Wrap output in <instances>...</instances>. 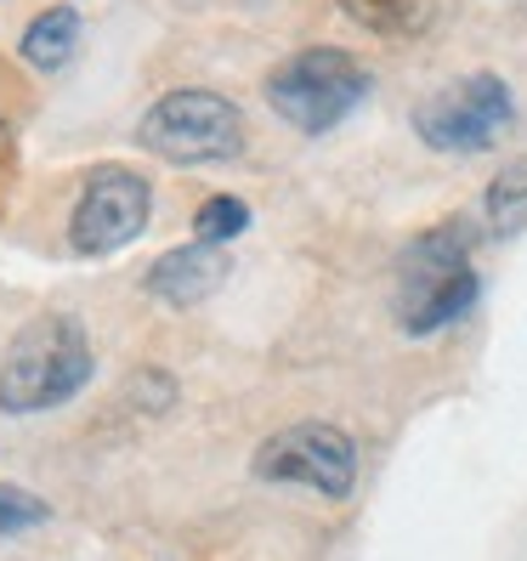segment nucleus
I'll use <instances>...</instances> for the list:
<instances>
[{"label": "nucleus", "mask_w": 527, "mask_h": 561, "mask_svg": "<svg viewBox=\"0 0 527 561\" xmlns=\"http://www.w3.org/2000/svg\"><path fill=\"white\" fill-rule=\"evenodd\" d=\"M91 369H96V357H91V335L80 329V318L41 312L18 329L7 357H0V409L7 414L62 409L85 391Z\"/></svg>", "instance_id": "nucleus-1"}, {"label": "nucleus", "mask_w": 527, "mask_h": 561, "mask_svg": "<svg viewBox=\"0 0 527 561\" xmlns=\"http://www.w3.org/2000/svg\"><path fill=\"white\" fill-rule=\"evenodd\" d=\"M477 227L437 221L398 255V329L403 335H437L454 318H466L477 301Z\"/></svg>", "instance_id": "nucleus-2"}, {"label": "nucleus", "mask_w": 527, "mask_h": 561, "mask_svg": "<svg viewBox=\"0 0 527 561\" xmlns=\"http://www.w3.org/2000/svg\"><path fill=\"white\" fill-rule=\"evenodd\" d=\"M261 91H267V108L289 130L323 137V130H335L375 91V75L341 46H307V51L284 57Z\"/></svg>", "instance_id": "nucleus-3"}, {"label": "nucleus", "mask_w": 527, "mask_h": 561, "mask_svg": "<svg viewBox=\"0 0 527 561\" xmlns=\"http://www.w3.org/2000/svg\"><path fill=\"white\" fill-rule=\"evenodd\" d=\"M137 142L164 164H233L244 153V114L221 91H164L148 103Z\"/></svg>", "instance_id": "nucleus-4"}, {"label": "nucleus", "mask_w": 527, "mask_h": 561, "mask_svg": "<svg viewBox=\"0 0 527 561\" xmlns=\"http://www.w3.org/2000/svg\"><path fill=\"white\" fill-rule=\"evenodd\" d=\"M511 119H516L511 85L493 69H477L425 96L414 108V137L432 153H488L511 130Z\"/></svg>", "instance_id": "nucleus-5"}, {"label": "nucleus", "mask_w": 527, "mask_h": 561, "mask_svg": "<svg viewBox=\"0 0 527 561\" xmlns=\"http://www.w3.org/2000/svg\"><path fill=\"white\" fill-rule=\"evenodd\" d=\"M250 471L255 482H289V488L323 493V500H346L357 482V443L329 420H301L261 443Z\"/></svg>", "instance_id": "nucleus-6"}, {"label": "nucleus", "mask_w": 527, "mask_h": 561, "mask_svg": "<svg viewBox=\"0 0 527 561\" xmlns=\"http://www.w3.org/2000/svg\"><path fill=\"white\" fill-rule=\"evenodd\" d=\"M148 210H153V187L130 164H96L69 216L75 255H114L137 244L148 233Z\"/></svg>", "instance_id": "nucleus-7"}, {"label": "nucleus", "mask_w": 527, "mask_h": 561, "mask_svg": "<svg viewBox=\"0 0 527 561\" xmlns=\"http://www.w3.org/2000/svg\"><path fill=\"white\" fill-rule=\"evenodd\" d=\"M227 250L221 244H176V250H164L153 267H148V278H142V289L153 295V301H164V307H199V301H210V295L227 284Z\"/></svg>", "instance_id": "nucleus-8"}, {"label": "nucleus", "mask_w": 527, "mask_h": 561, "mask_svg": "<svg viewBox=\"0 0 527 561\" xmlns=\"http://www.w3.org/2000/svg\"><path fill=\"white\" fill-rule=\"evenodd\" d=\"M18 51H23V62H28L35 75L69 69V57L80 51V12H75V7H46L41 18H28Z\"/></svg>", "instance_id": "nucleus-9"}, {"label": "nucleus", "mask_w": 527, "mask_h": 561, "mask_svg": "<svg viewBox=\"0 0 527 561\" xmlns=\"http://www.w3.org/2000/svg\"><path fill=\"white\" fill-rule=\"evenodd\" d=\"M482 227H488V239L527 233V153L493 171V182L482 193Z\"/></svg>", "instance_id": "nucleus-10"}, {"label": "nucleus", "mask_w": 527, "mask_h": 561, "mask_svg": "<svg viewBox=\"0 0 527 561\" xmlns=\"http://www.w3.org/2000/svg\"><path fill=\"white\" fill-rule=\"evenodd\" d=\"M244 227H250V205L233 199V193H216V199H205L199 210H193V239L199 244H221L227 250V239H239Z\"/></svg>", "instance_id": "nucleus-11"}, {"label": "nucleus", "mask_w": 527, "mask_h": 561, "mask_svg": "<svg viewBox=\"0 0 527 561\" xmlns=\"http://www.w3.org/2000/svg\"><path fill=\"white\" fill-rule=\"evenodd\" d=\"M28 119V91L18 85L12 75V62H0V176L12 171V159H18V130Z\"/></svg>", "instance_id": "nucleus-12"}, {"label": "nucleus", "mask_w": 527, "mask_h": 561, "mask_svg": "<svg viewBox=\"0 0 527 561\" xmlns=\"http://www.w3.org/2000/svg\"><path fill=\"white\" fill-rule=\"evenodd\" d=\"M46 516H51L46 500H35L28 488L0 482V534H28V527H41Z\"/></svg>", "instance_id": "nucleus-13"}, {"label": "nucleus", "mask_w": 527, "mask_h": 561, "mask_svg": "<svg viewBox=\"0 0 527 561\" xmlns=\"http://www.w3.org/2000/svg\"><path fill=\"white\" fill-rule=\"evenodd\" d=\"M125 398L159 414V409H171V398H176V380L164 375V369H137V375L125 380Z\"/></svg>", "instance_id": "nucleus-14"}, {"label": "nucleus", "mask_w": 527, "mask_h": 561, "mask_svg": "<svg viewBox=\"0 0 527 561\" xmlns=\"http://www.w3.org/2000/svg\"><path fill=\"white\" fill-rule=\"evenodd\" d=\"M369 7H380V12H386V7H398V0H369Z\"/></svg>", "instance_id": "nucleus-15"}]
</instances>
